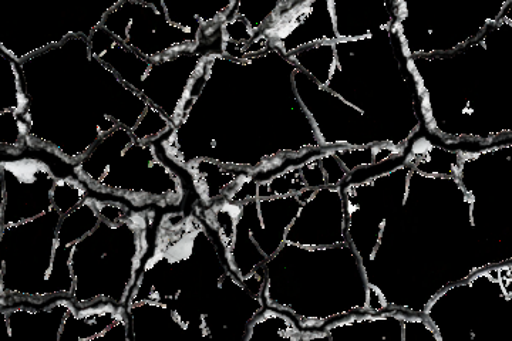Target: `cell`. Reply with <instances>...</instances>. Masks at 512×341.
<instances>
[{
  "label": "cell",
  "instance_id": "cell-1",
  "mask_svg": "<svg viewBox=\"0 0 512 341\" xmlns=\"http://www.w3.org/2000/svg\"><path fill=\"white\" fill-rule=\"evenodd\" d=\"M87 191L133 199L134 207H177L183 202L180 174L163 161L154 141H138L119 126L104 135L73 168Z\"/></svg>",
  "mask_w": 512,
  "mask_h": 341
},
{
  "label": "cell",
  "instance_id": "cell-2",
  "mask_svg": "<svg viewBox=\"0 0 512 341\" xmlns=\"http://www.w3.org/2000/svg\"><path fill=\"white\" fill-rule=\"evenodd\" d=\"M57 180L52 168L37 158L2 161V228L32 221L52 211Z\"/></svg>",
  "mask_w": 512,
  "mask_h": 341
},
{
  "label": "cell",
  "instance_id": "cell-3",
  "mask_svg": "<svg viewBox=\"0 0 512 341\" xmlns=\"http://www.w3.org/2000/svg\"><path fill=\"white\" fill-rule=\"evenodd\" d=\"M130 341L127 307L111 300L76 305L64 320L59 341Z\"/></svg>",
  "mask_w": 512,
  "mask_h": 341
},
{
  "label": "cell",
  "instance_id": "cell-4",
  "mask_svg": "<svg viewBox=\"0 0 512 341\" xmlns=\"http://www.w3.org/2000/svg\"><path fill=\"white\" fill-rule=\"evenodd\" d=\"M72 297H59L53 306L6 307L2 309L10 339L59 341L64 320L73 309Z\"/></svg>",
  "mask_w": 512,
  "mask_h": 341
},
{
  "label": "cell",
  "instance_id": "cell-5",
  "mask_svg": "<svg viewBox=\"0 0 512 341\" xmlns=\"http://www.w3.org/2000/svg\"><path fill=\"white\" fill-rule=\"evenodd\" d=\"M130 341L168 340L190 334L173 310L164 303L143 300L127 306Z\"/></svg>",
  "mask_w": 512,
  "mask_h": 341
},
{
  "label": "cell",
  "instance_id": "cell-6",
  "mask_svg": "<svg viewBox=\"0 0 512 341\" xmlns=\"http://www.w3.org/2000/svg\"><path fill=\"white\" fill-rule=\"evenodd\" d=\"M0 62H2V67H0V106H2L0 113L15 111V113L28 117L30 100L20 63L2 50H0Z\"/></svg>",
  "mask_w": 512,
  "mask_h": 341
},
{
  "label": "cell",
  "instance_id": "cell-7",
  "mask_svg": "<svg viewBox=\"0 0 512 341\" xmlns=\"http://www.w3.org/2000/svg\"><path fill=\"white\" fill-rule=\"evenodd\" d=\"M29 118L15 111L0 113V144L2 150L12 153H22L28 145Z\"/></svg>",
  "mask_w": 512,
  "mask_h": 341
}]
</instances>
